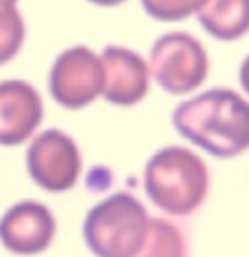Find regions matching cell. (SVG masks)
<instances>
[{
  "instance_id": "6da1fadb",
  "label": "cell",
  "mask_w": 249,
  "mask_h": 257,
  "mask_svg": "<svg viewBox=\"0 0 249 257\" xmlns=\"http://www.w3.org/2000/svg\"><path fill=\"white\" fill-rule=\"evenodd\" d=\"M171 123L187 143L220 160L249 150V99L230 88H210L183 99Z\"/></svg>"
},
{
  "instance_id": "7a4b0ae2",
  "label": "cell",
  "mask_w": 249,
  "mask_h": 257,
  "mask_svg": "<svg viewBox=\"0 0 249 257\" xmlns=\"http://www.w3.org/2000/svg\"><path fill=\"white\" fill-rule=\"evenodd\" d=\"M142 185L156 209L170 218H185L206 203L210 170L195 150L168 145L148 158Z\"/></svg>"
},
{
  "instance_id": "3957f363",
  "label": "cell",
  "mask_w": 249,
  "mask_h": 257,
  "mask_svg": "<svg viewBox=\"0 0 249 257\" xmlns=\"http://www.w3.org/2000/svg\"><path fill=\"white\" fill-rule=\"evenodd\" d=\"M150 214L133 193L117 191L88 210L82 234L95 257H137L142 249Z\"/></svg>"
},
{
  "instance_id": "277c9868",
  "label": "cell",
  "mask_w": 249,
  "mask_h": 257,
  "mask_svg": "<svg viewBox=\"0 0 249 257\" xmlns=\"http://www.w3.org/2000/svg\"><path fill=\"white\" fill-rule=\"evenodd\" d=\"M146 61L152 82L170 96L197 92L210 72V59L204 45L187 32H168L158 37Z\"/></svg>"
},
{
  "instance_id": "5b68a950",
  "label": "cell",
  "mask_w": 249,
  "mask_h": 257,
  "mask_svg": "<svg viewBox=\"0 0 249 257\" xmlns=\"http://www.w3.org/2000/svg\"><path fill=\"white\" fill-rule=\"evenodd\" d=\"M49 92L59 105L70 111L92 105L103 92L99 53L86 45H72L61 51L49 70Z\"/></svg>"
},
{
  "instance_id": "8992f818",
  "label": "cell",
  "mask_w": 249,
  "mask_h": 257,
  "mask_svg": "<svg viewBox=\"0 0 249 257\" xmlns=\"http://www.w3.org/2000/svg\"><path fill=\"white\" fill-rule=\"evenodd\" d=\"M26 168L31 181L43 191H70L82 176L80 146L61 128H47L31 139Z\"/></svg>"
},
{
  "instance_id": "52a82bcc",
  "label": "cell",
  "mask_w": 249,
  "mask_h": 257,
  "mask_svg": "<svg viewBox=\"0 0 249 257\" xmlns=\"http://www.w3.org/2000/svg\"><path fill=\"white\" fill-rule=\"evenodd\" d=\"M55 236L57 218L39 201H18L0 216V243L14 255H39L51 247Z\"/></svg>"
},
{
  "instance_id": "ba28073f",
  "label": "cell",
  "mask_w": 249,
  "mask_h": 257,
  "mask_svg": "<svg viewBox=\"0 0 249 257\" xmlns=\"http://www.w3.org/2000/svg\"><path fill=\"white\" fill-rule=\"evenodd\" d=\"M99 57L103 64L101 97L117 107L139 105L152 84L148 61L139 51L123 45H107Z\"/></svg>"
},
{
  "instance_id": "9c48e42d",
  "label": "cell",
  "mask_w": 249,
  "mask_h": 257,
  "mask_svg": "<svg viewBox=\"0 0 249 257\" xmlns=\"http://www.w3.org/2000/svg\"><path fill=\"white\" fill-rule=\"evenodd\" d=\"M43 97L26 80H0V146L31 141L43 123Z\"/></svg>"
},
{
  "instance_id": "30bf717a",
  "label": "cell",
  "mask_w": 249,
  "mask_h": 257,
  "mask_svg": "<svg viewBox=\"0 0 249 257\" xmlns=\"http://www.w3.org/2000/svg\"><path fill=\"white\" fill-rule=\"evenodd\" d=\"M197 20L218 41H237L249 33V0H206Z\"/></svg>"
},
{
  "instance_id": "8fae6325",
  "label": "cell",
  "mask_w": 249,
  "mask_h": 257,
  "mask_svg": "<svg viewBox=\"0 0 249 257\" xmlns=\"http://www.w3.org/2000/svg\"><path fill=\"white\" fill-rule=\"evenodd\" d=\"M137 257H189L183 230L171 222V218L152 216L146 241Z\"/></svg>"
},
{
  "instance_id": "7c38bea8",
  "label": "cell",
  "mask_w": 249,
  "mask_h": 257,
  "mask_svg": "<svg viewBox=\"0 0 249 257\" xmlns=\"http://www.w3.org/2000/svg\"><path fill=\"white\" fill-rule=\"evenodd\" d=\"M26 41V20L18 0H0V66L10 63Z\"/></svg>"
},
{
  "instance_id": "4fadbf2b",
  "label": "cell",
  "mask_w": 249,
  "mask_h": 257,
  "mask_svg": "<svg viewBox=\"0 0 249 257\" xmlns=\"http://www.w3.org/2000/svg\"><path fill=\"white\" fill-rule=\"evenodd\" d=\"M206 0H140L144 12L158 22H181L197 16Z\"/></svg>"
},
{
  "instance_id": "5bb4252c",
  "label": "cell",
  "mask_w": 249,
  "mask_h": 257,
  "mask_svg": "<svg viewBox=\"0 0 249 257\" xmlns=\"http://www.w3.org/2000/svg\"><path fill=\"white\" fill-rule=\"evenodd\" d=\"M239 84H241V90H243L245 97L249 99V55L239 64Z\"/></svg>"
},
{
  "instance_id": "9a60e30c",
  "label": "cell",
  "mask_w": 249,
  "mask_h": 257,
  "mask_svg": "<svg viewBox=\"0 0 249 257\" xmlns=\"http://www.w3.org/2000/svg\"><path fill=\"white\" fill-rule=\"evenodd\" d=\"M95 6H103V8H113V6H121L127 0H88Z\"/></svg>"
}]
</instances>
